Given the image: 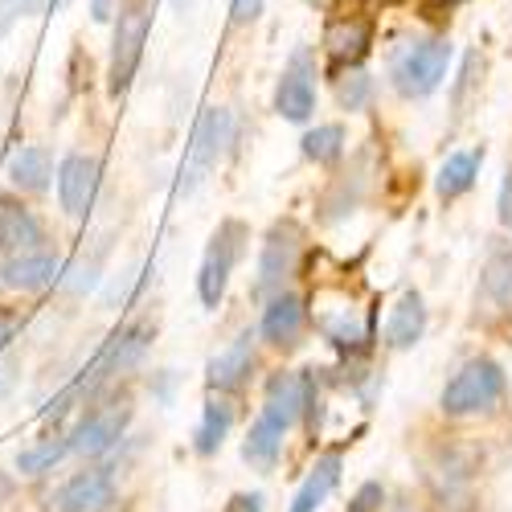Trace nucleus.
Wrapping results in <instances>:
<instances>
[{"instance_id":"14","label":"nucleus","mask_w":512,"mask_h":512,"mask_svg":"<svg viewBox=\"0 0 512 512\" xmlns=\"http://www.w3.org/2000/svg\"><path fill=\"white\" fill-rule=\"evenodd\" d=\"M46 242H50L46 222L21 197L0 193V259L5 254H21V250H41Z\"/></svg>"},{"instance_id":"26","label":"nucleus","mask_w":512,"mask_h":512,"mask_svg":"<svg viewBox=\"0 0 512 512\" xmlns=\"http://www.w3.org/2000/svg\"><path fill=\"white\" fill-rule=\"evenodd\" d=\"M300 144H304V156H308V160H316V164H336L340 156H345L349 136H345V127H340V123H320V127H312V132H308Z\"/></svg>"},{"instance_id":"29","label":"nucleus","mask_w":512,"mask_h":512,"mask_svg":"<svg viewBox=\"0 0 512 512\" xmlns=\"http://www.w3.org/2000/svg\"><path fill=\"white\" fill-rule=\"evenodd\" d=\"M21 373H25V365H21V357H17L13 349L0 353V406H5V402L17 394V386H21Z\"/></svg>"},{"instance_id":"9","label":"nucleus","mask_w":512,"mask_h":512,"mask_svg":"<svg viewBox=\"0 0 512 512\" xmlns=\"http://www.w3.org/2000/svg\"><path fill=\"white\" fill-rule=\"evenodd\" d=\"M472 476H476L472 459H467L463 451H455V447H443L431 463H426V484H431L435 500L443 508H451V512H467V508L476 504Z\"/></svg>"},{"instance_id":"10","label":"nucleus","mask_w":512,"mask_h":512,"mask_svg":"<svg viewBox=\"0 0 512 512\" xmlns=\"http://www.w3.org/2000/svg\"><path fill=\"white\" fill-rule=\"evenodd\" d=\"M99 160L87 156V152H66L58 160V173H54V185H58V205L66 218H87L91 205H95V193H99Z\"/></svg>"},{"instance_id":"16","label":"nucleus","mask_w":512,"mask_h":512,"mask_svg":"<svg viewBox=\"0 0 512 512\" xmlns=\"http://www.w3.org/2000/svg\"><path fill=\"white\" fill-rule=\"evenodd\" d=\"M304 406H308V381H304V373H291V369L271 373L267 394H263V414L291 431L295 418L304 414Z\"/></svg>"},{"instance_id":"19","label":"nucleus","mask_w":512,"mask_h":512,"mask_svg":"<svg viewBox=\"0 0 512 512\" xmlns=\"http://www.w3.org/2000/svg\"><path fill=\"white\" fill-rule=\"evenodd\" d=\"M283 435H287V426H279L275 418H267L259 410V418L250 422V431L242 439V459L250 467H259V472H271L279 463V451H283Z\"/></svg>"},{"instance_id":"20","label":"nucleus","mask_w":512,"mask_h":512,"mask_svg":"<svg viewBox=\"0 0 512 512\" xmlns=\"http://www.w3.org/2000/svg\"><path fill=\"white\" fill-rule=\"evenodd\" d=\"M422 332H426V304H422L418 291H406L394 304L390 320H386V345L390 349H410L422 340Z\"/></svg>"},{"instance_id":"38","label":"nucleus","mask_w":512,"mask_h":512,"mask_svg":"<svg viewBox=\"0 0 512 512\" xmlns=\"http://www.w3.org/2000/svg\"><path fill=\"white\" fill-rule=\"evenodd\" d=\"M50 0H17V9H21V17H41V9H46Z\"/></svg>"},{"instance_id":"24","label":"nucleus","mask_w":512,"mask_h":512,"mask_svg":"<svg viewBox=\"0 0 512 512\" xmlns=\"http://www.w3.org/2000/svg\"><path fill=\"white\" fill-rule=\"evenodd\" d=\"M480 164H484V152H451L439 168V177H435V189L443 201H455L463 193H472L476 177H480Z\"/></svg>"},{"instance_id":"36","label":"nucleus","mask_w":512,"mask_h":512,"mask_svg":"<svg viewBox=\"0 0 512 512\" xmlns=\"http://www.w3.org/2000/svg\"><path fill=\"white\" fill-rule=\"evenodd\" d=\"M21 17V9H17V0H0V37H9L13 33V21Z\"/></svg>"},{"instance_id":"7","label":"nucleus","mask_w":512,"mask_h":512,"mask_svg":"<svg viewBox=\"0 0 512 512\" xmlns=\"http://www.w3.org/2000/svg\"><path fill=\"white\" fill-rule=\"evenodd\" d=\"M300 250H304L300 226H295V222H275L267 242H263V254H259V279H254V295H263V300L279 295L283 283L295 275V267H300Z\"/></svg>"},{"instance_id":"39","label":"nucleus","mask_w":512,"mask_h":512,"mask_svg":"<svg viewBox=\"0 0 512 512\" xmlns=\"http://www.w3.org/2000/svg\"><path fill=\"white\" fill-rule=\"evenodd\" d=\"M168 5H173V13H181V17H185V13L197 5V0H168Z\"/></svg>"},{"instance_id":"25","label":"nucleus","mask_w":512,"mask_h":512,"mask_svg":"<svg viewBox=\"0 0 512 512\" xmlns=\"http://www.w3.org/2000/svg\"><path fill=\"white\" fill-rule=\"evenodd\" d=\"M480 291L500 312H512V246H496L488 254V263L480 271Z\"/></svg>"},{"instance_id":"12","label":"nucleus","mask_w":512,"mask_h":512,"mask_svg":"<svg viewBox=\"0 0 512 512\" xmlns=\"http://www.w3.org/2000/svg\"><path fill=\"white\" fill-rule=\"evenodd\" d=\"M316 66L308 50H295L287 70L279 74V87H275V111L287 123H308L316 115Z\"/></svg>"},{"instance_id":"37","label":"nucleus","mask_w":512,"mask_h":512,"mask_svg":"<svg viewBox=\"0 0 512 512\" xmlns=\"http://www.w3.org/2000/svg\"><path fill=\"white\" fill-rule=\"evenodd\" d=\"M13 496H17V476H13V472H5V467H0V508H5Z\"/></svg>"},{"instance_id":"3","label":"nucleus","mask_w":512,"mask_h":512,"mask_svg":"<svg viewBox=\"0 0 512 512\" xmlns=\"http://www.w3.org/2000/svg\"><path fill=\"white\" fill-rule=\"evenodd\" d=\"M136 418V406L132 398H119V394H107V398H91V410L82 414L74 426H70V455H82V459H103L111 447L123 443L127 426Z\"/></svg>"},{"instance_id":"27","label":"nucleus","mask_w":512,"mask_h":512,"mask_svg":"<svg viewBox=\"0 0 512 512\" xmlns=\"http://www.w3.org/2000/svg\"><path fill=\"white\" fill-rule=\"evenodd\" d=\"M373 95V78L365 70H349V74H340V87H336V99L345 111H361Z\"/></svg>"},{"instance_id":"2","label":"nucleus","mask_w":512,"mask_h":512,"mask_svg":"<svg viewBox=\"0 0 512 512\" xmlns=\"http://www.w3.org/2000/svg\"><path fill=\"white\" fill-rule=\"evenodd\" d=\"M234 144V115L226 107H205L193 123L189 136V152L181 164V181H177V197H193L197 185L218 168V160L230 152Z\"/></svg>"},{"instance_id":"23","label":"nucleus","mask_w":512,"mask_h":512,"mask_svg":"<svg viewBox=\"0 0 512 512\" xmlns=\"http://www.w3.org/2000/svg\"><path fill=\"white\" fill-rule=\"evenodd\" d=\"M66 455H70V431H66V435H62V431H54V435H46V439H37L33 447L17 451V459H13V472H17V476L37 480V476L54 472V467H58Z\"/></svg>"},{"instance_id":"11","label":"nucleus","mask_w":512,"mask_h":512,"mask_svg":"<svg viewBox=\"0 0 512 512\" xmlns=\"http://www.w3.org/2000/svg\"><path fill=\"white\" fill-rule=\"evenodd\" d=\"M115 467L107 463H95V467H82L74 472L54 496H50V508L54 512H99L107 504H115Z\"/></svg>"},{"instance_id":"21","label":"nucleus","mask_w":512,"mask_h":512,"mask_svg":"<svg viewBox=\"0 0 512 512\" xmlns=\"http://www.w3.org/2000/svg\"><path fill=\"white\" fill-rule=\"evenodd\" d=\"M230 426H234V406L218 394V398H209L205 410H201V422H197V431H193V451L197 455H218L226 435H230Z\"/></svg>"},{"instance_id":"33","label":"nucleus","mask_w":512,"mask_h":512,"mask_svg":"<svg viewBox=\"0 0 512 512\" xmlns=\"http://www.w3.org/2000/svg\"><path fill=\"white\" fill-rule=\"evenodd\" d=\"M173 369H160V373H152L148 377V390H152V398H160V402H173Z\"/></svg>"},{"instance_id":"6","label":"nucleus","mask_w":512,"mask_h":512,"mask_svg":"<svg viewBox=\"0 0 512 512\" xmlns=\"http://www.w3.org/2000/svg\"><path fill=\"white\" fill-rule=\"evenodd\" d=\"M246 242H250V230L238 218H226L218 230H213V238L205 246V259H201V271H197V295H201L205 308H218L226 300L230 275L242 263Z\"/></svg>"},{"instance_id":"34","label":"nucleus","mask_w":512,"mask_h":512,"mask_svg":"<svg viewBox=\"0 0 512 512\" xmlns=\"http://www.w3.org/2000/svg\"><path fill=\"white\" fill-rule=\"evenodd\" d=\"M496 209H500V222L512 230V168H508L504 181H500V201H496Z\"/></svg>"},{"instance_id":"15","label":"nucleus","mask_w":512,"mask_h":512,"mask_svg":"<svg viewBox=\"0 0 512 512\" xmlns=\"http://www.w3.org/2000/svg\"><path fill=\"white\" fill-rule=\"evenodd\" d=\"M254 365H259V357H254V332H242L222 353L209 357L205 381H209V390H218V394H238L254 377Z\"/></svg>"},{"instance_id":"40","label":"nucleus","mask_w":512,"mask_h":512,"mask_svg":"<svg viewBox=\"0 0 512 512\" xmlns=\"http://www.w3.org/2000/svg\"><path fill=\"white\" fill-rule=\"evenodd\" d=\"M99 512H132V504H127V500H115V504H107V508H99Z\"/></svg>"},{"instance_id":"17","label":"nucleus","mask_w":512,"mask_h":512,"mask_svg":"<svg viewBox=\"0 0 512 512\" xmlns=\"http://www.w3.org/2000/svg\"><path fill=\"white\" fill-rule=\"evenodd\" d=\"M58 173V164H54V152L46 144H25L9 156V168H5V177L17 193H46L50 181Z\"/></svg>"},{"instance_id":"31","label":"nucleus","mask_w":512,"mask_h":512,"mask_svg":"<svg viewBox=\"0 0 512 512\" xmlns=\"http://www.w3.org/2000/svg\"><path fill=\"white\" fill-rule=\"evenodd\" d=\"M263 9H267V0H230V21L234 25H254L263 17Z\"/></svg>"},{"instance_id":"41","label":"nucleus","mask_w":512,"mask_h":512,"mask_svg":"<svg viewBox=\"0 0 512 512\" xmlns=\"http://www.w3.org/2000/svg\"><path fill=\"white\" fill-rule=\"evenodd\" d=\"M66 5H74V0H54V9H66Z\"/></svg>"},{"instance_id":"8","label":"nucleus","mask_w":512,"mask_h":512,"mask_svg":"<svg viewBox=\"0 0 512 512\" xmlns=\"http://www.w3.org/2000/svg\"><path fill=\"white\" fill-rule=\"evenodd\" d=\"M62 254L41 246V250H21V254H5L0 259V287L5 291H21V295H37L54 283H62Z\"/></svg>"},{"instance_id":"18","label":"nucleus","mask_w":512,"mask_h":512,"mask_svg":"<svg viewBox=\"0 0 512 512\" xmlns=\"http://www.w3.org/2000/svg\"><path fill=\"white\" fill-rule=\"evenodd\" d=\"M324 46H328V66H332V74L357 70V62H361L365 50H369V21H361V17H340V21H332Z\"/></svg>"},{"instance_id":"4","label":"nucleus","mask_w":512,"mask_h":512,"mask_svg":"<svg viewBox=\"0 0 512 512\" xmlns=\"http://www.w3.org/2000/svg\"><path fill=\"white\" fill-rule=\"evenodd\" d=\"M447 66H451V41L447 37H414L394 54L390 78H394L398 95L426 99L431 91H439V82L447 78Z\"/></svg>"},{"instance_id":"22","label":"nucleus","mask_w":512,"mask_h":512,"mask_svg":"<svg viewBox=\"0 0 512 512\" xmlns=\"http://www.w3.org/2000/svg\"><path fill=\"white\" fill-rule=\"evenodd\" d=\"M340 484V451H328V455H320L316 459V467H312V476L304 480V488L295 492V500H291V508L287 512H316L328 496H332V488Z\"/></svg>"},{"instance_id":"28","label":"nucleus","mask_w":512,"mask_h":512,"mask_svg":"<svg viewBox=\"0 0 512 512\" xmlns=\"http://www.w3.org/2000/svg\"><path fill=\"white\" fill-rule=\"evenodd\" d=\"M95 283H99V259H78L62 271V287L70 295H87Z\"/></svg>"},{"instance_id":"5","label":"nucleus","mask_w":512,"mask_h":512,"mask_svg":"<svg viewBox=\"0 0 512 512\" xmlns=\"http://www.w3.org/2000/svg\"><path fill=\"white\" fill-rule=\"evenodd\" d=\"M504 390H508L504 369L492 357H472V361H463L451 373V381H447L443 394H439V406L451 418L480 414V410H492L504 398Z\"/></svg>"},{"instance_id":"13","label":"nucleus","mask_w":512,"mask_h":512,"mask_svg":"<svg viewBox=\"0 0 512 512\" xmlns=\"http://www.w3.org/2000/svg\"><path fill=\"white\" fill-rule=\"evenodd\" d=\"M304 328H308L304 295H295V291H279V295H271L267 308H263V320H259V336L267 340V345L279 349V353H291L295 345H300Z\"/></svg>"},{"instance_id":"32","label":"nucleus","mask_w":512,"mask_h":512,"mask_svg":"<svg viewBox=\"0 0 512 512\" xmlns=\"http://www.w3.org/2000/svg\"><path fill=\"white\" fill-rule=\"evenodd\" d=\"M17 332H21V316H17L13 308H5V304H0V353H5V349H13Z\"/></svg>"},{"instance_id":"30","label":"nucleus","mask_w":512,"mask_h":512,"mask_svg":"<svg viewBox=\"0 0 512 512\" xmlns=\"http://www.w3.org/2000/svg\"><path fill=\"white\" fill-rule=\"evenodd\" d=\"M386 508V488L381 484H361L357 496L349 500V512H381Z\"/></svg>"},{"instance_id":"35","label":"nucleus","mask_w":512,"mask_h":512,"mask_svg":"<svg viewBox=\"0 0 512 512\" xmlns=\"http://www.w3.org/2000/svg\"><path fill=\"white\" fill-rule=\"evenodd\" d=\"M119 5H123V0H91V21H95V25H107V21H115Z\"/></svg>"},{"instance_id":"1","label":"nucleus","mask_w":512,"mask_h":512,"mask_svg":"<svg viewBox=\"0 0 512 512\" xmlns=\"http://www.w3.org/2000/svg\"><path fill=\"white\" fill-rule=\"evenodd\" d=\"M152 37V9L144 0H123L115 13V33H111V62H107V91L111 99L127 95L132 78L144 62V46Z\"/></svg>"}]
</instances>
